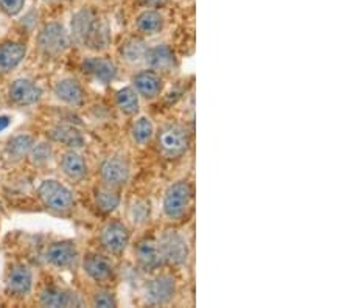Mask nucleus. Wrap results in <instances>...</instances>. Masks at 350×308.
<instances>
[{"mask_svg": "<svg viewBox=\"0 0 350 308\" xmlns=\"http://www.w3.org/2000/svg\"><path fill=\"white\" fill-rule=\"evenodd\" d=\"M191 201H193V188L189 181H178L167 188L162 201V210L170 221L183 220L187 214Z\"/></svg>", "mask_w": 350, "mask_h": 308, "instance_id": "nucleus-2", "label": "nucleus"}, {"mask_svg": "<svg viewBox=\"0 0 350 308\" xmlns=\"http://www.w3.org/2000/svg\"><path fill=\"white\" fill-rule=\"evenodd\" d=\"M70 36L66 27L59 22H50L38 35V46L42 53L49 56H58L69 48Z\"/></svg>", "mask_w": 350, "mask_h": 308, "instance_id": "nucleus-6", "label": "nucleus"}, {"mask_svg": "<svg viewBox=\"0 0 350 308\" xmlns=\"http://www.w3.org/2000/svg\"><path fill=\"white\" fill-rule=\"evenodd\" d=\"M81 70L84 75L94 78L101 84H109L117 78L118 69L114 61L106 59L103 56H89L83 59Z\"/></svg>", "mask_w": 350, "mask_h": 308, "instance_id": "nucleus-11", "label": "nucleus"}, {"mask_svg": "<svg viewBox=\"0 0 350 308\" xmlns=\"http://www.w3.org/2000/svg\"><path fill=\"white\" fill-rule=\"evenodd\" d=\"M150 216V206L146 203H142V201H137L133 207H131V218L134 223H145Z\"/></svg>", "mask_w": 350, "mask_h": 308, "instance_id": "nucleus-32", "label": "nucleus"}, {"mask_svg": "<svg viewBox=\"0 0 350 308\" xmlns=\"http://www.w3.org/2000/svg\"><path fill=\"white\" fill-rule=\"evenodd\" d=\"M25 7V0H0V10L7 16H18Z\"/></svg>", "mask_w": 350, "mask_h": 308, "instance_id": "nucleus-31", "label": "nucleus"}, {"mask_svg": "<svg viewBox=\"0 0 350 308\" xmlns=\"http://www.w3.org/2000/svg\"><path fill=\"white\" fill-rule=\"evenodd\" d=\"M45 2H59V0H45Z\"/></svg>", "mask_w": 350, "mask_h": 308, "instance_id": "nucleus-35", "label": "nucleus"}, {"mask_svg": "<svg viewBox=\"0 0 350 308\" xmlns=\"http://www.w3.org/2000/svg\"><path fill=\"white\" fill-rule=\"evenodd\" d=\"M53 92L56 98L69 106H80L84 102V91L81 84L73 78H64L55 84Z\"/></svg>", "mask_w": 350, "mask_h": 308, "instance_id": "nucleus-20", "label": "nucleus"}, {"mask_svg": "<svg viewBox=\"0 0 350 308\" xmlns=\"http://www.w3.org/2000/svg\"><path fill=\"white\" fill-rule=\"evenodd\" d=\"M148 50V46L142 41V39H129L120 47L122 58L131 64L142 63L145 59V53Z\"/></svg>", "mask_w": 350, "mask_h": 308, "instance_id": "nucleus-27", "label": "nucleus"}, {"mask_svg": "<svg viewBox=\"0 0 350 308\" xmlns=\"http://www.w3.org/2000/svg\"><path fill=\"white\" fill-rule=\"evenodd\" d=\"M33 145H35V139L28 134H19L7 143V156L13 160H19L30 154Z\"/></svg>", "mask_w": 350, "mask_h": 308, "instance_id": "nucleus-25", "label": "nucleus"}, {"mask_svg": "<svg viewBox=\"0 0 350 308\" xmlns=\"http://www.w3.org/2000/svg\"><path fill=\"white\" fill-rule=\"evenodd\" d=\"M83 271L97 283H105L114 277V265L100 254H88L83 259Z\"/></svg>", "mask_w": 350, "mask_h": 308, "instance_id": "nucleus-15", "label": "nucleus"}, {"mask_svg": "<svg viewBox=\"0 0 350 308\" xmlns=\"http://www.w3.org/2000/svg\"><path fill=\"white\" fill-rule=\"evenodd\" d=\"M95 206L101 214H112L120 206V195L116 188L103 187L95 192Z\"/></svg>", "mask_w": 350, "mask_h": 308, "instance_id": "nucleus-24", "label": "nucleus"}, {"mask_svg": "<svg viewBox=\"0 0 350 308\" xmlns=\"http://www.w3.org/2000/svg\"><path fill=\"white\" fill-rule=\"evenodd\" d=\"M10 123H11V119L8 115H0V132L7 130V128L10 126Z\"/></svg>", "mask_w": 350, "mask_h": 308, "instance_id": "nucleus-34", "label": "nucleus"}, {"mask_svg": "<svg viewBox=\"0 0 350 308\" xmlns=\"http://www.w3.org/2000/svg\"><path fill=\"white\" fill-rule=\"evenodd\" d=\"M53 156V150L50 147V143L47 142H39L33 145V148L30 150V158L31 162L36 165H44L52 159Z\"/></svg>", "mask_w": 350, "mask_h": 308, "instance_id": "nucleus-29", "label": "nucleus"}, {"mask_svg": "<svg viewBox=\"0 0 350 308\" xmlns=\"http://www.w3.org/2000/svg\"><path fill=\"white\" fill-rule=\"evenodd\" d=\"M33 290V272L24 263L11 266L7 277V293L14 298H27Z\"/></svg>", "mask_w": 350, "mask_h": 308, "instance_id": "nucleus-13", "label": "nucleus"}, {"mask_svg": "<svg viewBox=\"0 0 350 308\" xmlns=\"http://www.w3.org/2000/svg\"><path fill=\"white\" fill-rule=\"evenodd\" d=\"M61 170L72 181H81L88 175V164L77 150H70L61 158Z\"/></svg>", "mask_w": 350, "mask_h": 308, "instance_id": "nucleus-21", "label": "nucleus"}, {"mask_svg": "<svg viewBox=\"0 0 350 308\" xmlns=\"http://www.w3.org/2000/svg\"><path fill=\"white\" fill-rule=\"evenodd\" d=\"M50 139L70 150H80L84 147V136L78 128L72 125H56L50 130Z\"/></svg>", "mask_w": 350, "mask_h": 308, "instance_id": "nucleus-22", "label": "nucleus"}, {"mask_svg": "<svg viewBox=\"0 0 350 308\" xmlns=\"http://www.w3.org/2000/svg\"><path fill=\"white\" fill-rule=\"evenodd\" d=\"M168 2V0H139V3H142L144 7L148 8H159L163 7Z\"/></svg>", "mask_w": 350, "mask_h": 308, "instance_id": "nucleus-33", "label": "nucleus"}, {"mask_svg": "<svg viewBox=\"0 0 350 308\" xmlns=\"http://www.w3.org/2000/svg\"><path fill=\"white\" fill-rule=\"evenodd\" d=\"M129 229L122 221H111L100 232L101 246L112 255L123 254L129 244Z\"/></svg>", "mask_w": 350, "mask_h": 308, "instance_id": "nucleus-10", "label": "nucleus"}, {"mask_svg": "<svg viewBox=\"0 0 350 308\" xmlns=\"http://www.w3.org/2000/svg\"><path fill=\"white\" fill-rule=\"evenodd\" d=\"M39 304L42 307H80L81 300L77 293L70 290L59 288V287H45L41 294H39Z\"/></svg>", "mask_w": 350, "mask_h": 308, "instance_id": "nucleus-17", "label": "nucleus"}, {"mask_svg": "<svg viewBox=\"0 0 350 308\" xmlns=\"http://www.w3.org/2000/svg\"><path fill=\"white\" fill-rule=\"evenodd\" d=\"M100 176L103 179L105 186L120 188L128 184L129 176H131V167L123 156H109L101 162Z\"/></svg>", "mask_w": 350, "mask_h": 308, "instance_id": "nucleus-8", "label": "nucleus"}, {"mask_svg": "<svg viewBox=\"0 0 350 308\" xmlns=\"http://www.w3.org/2000/svg\"><path fill=\"white\" fill-rule=\"evenodd\" d=\"M133 89L144 98H156L163 91V80L159 72L153 69L140 70L133 76Z\"/></svg>", "mask_w": 350, "mask_h": 308, "instance_id": "nucleus-16", "label": "nucleus"}, {"mask_svg": "<svg viewBox=\"0 0 350 308\" xmlns=\"http://www.w3.org/2000/svg\"><path fill=\"white\" fill-rule=\"evenodd\" d=\"M135 27L144 35H156L163 28V16L156 10H145L135 19Z\"/></svg>", "mask_w": 350, "mask_h": 308, "instance_id": "nucleus-23", "label": "nucleus"}, {"mask_svg": "<svg viewBox=\"0 0 350 308\" xmlns=\"http://www.w3.org/2000/svg\"><path fill=\"white\" fill-rule=\"evenodd\" d=\"M116 102L118 109L126 115H135L140 109L139 94L133 87H123L116 94Z\"/></svg>", "mask_w": 350, "mask_h": 308, "instance_id": "nucleus-26", "label": "nucleus"}, {"mask_svg": "<svg viewBox=\"0 0 350 308\" xmlns=\"http://www.w3.org/2000/svg\"><path fill=\"white\" fill-rule=\"evenodd\" d=\"M157 243H159L163 262L178 268L187 265L190 259V246L187 238L183 234L173 231V229H168V231L161 235Z\"/></svg>", "mask_w": 350, "mask_h": 308, "instance_id": "nucleus-5", "label": "nucleus"}, {"mask_svg": "<svg viewBox=\"0 0 350 308\" xmlns=\"http://www.w3.org/2000/svg\"><path fill=\"white\" fill-rule=\"evenodd\" d=\"M70 35L78 46L103 50L111 42V30L105 20H100L90 8H83L73 14Z\"/></svg>", "mask_w": 350, "mask_h": 308, "instance_id": "nucleus-1", "label": "nucleus"}, {"mask_svg": "<svg viewBox=\"0 0 350 308\" xmlns=\"http://www.w3.org/2000/svg\"><path fill=\"white\" fill-rule=\"evenodd\" d=\"M145 63L148 64L150 69L156 72H168L173 67H176V56H174L173 50L165 46V44H159V46L148 47L145 53Z\"/></svg>", "mask_w": 350, "mask_h": 308, "instance_id": "nucleus-18", "label": "nucleus"}, {"mask_svg": "<svg viewBox=\"0 0 350 308\" xmlns=\"http://www.w3.org/2000/svg\"><path fill=\"white\" fill-rule=\"evenodd\" d=\"M38 196L47 209L53 212H67L75 206L72 190L56 179H45L38 187Z\"/></svg>", "mask_w": 350, "mask_h": 308, "instance_id": "nucleus-4", "label": "nucleus"}, {"mask_svg": "<svg viewBox=\"0 0 350 308\" xmlns=\"http://www.w3.org/2000/svg\"><path fill=\"white\" fill-rule=\"evenodd\" d=\"M157 148L167 159H178L190 148L189 131L178 123L163 125L157 132Z\"/></svg>", "mask_w": 350, "mask_h": 308, "instance_id": "nucleus-3", "label": "nucleus"}, {"mask_svg": "<svg viewBox=\"0 0 350 308\" xmlns=\"http://www.w3.org/2000/svg\"><path fill=\"white\" fill-rule=\"evenodd\" d=\"M131 136L134 142H137L139 145L148 143L154 136V125L151 119H148V117H139L133 125Z\"/></svg>", "mask_w": 350, "mask_h": 308, "instance_id": "nucleus-28", "label": "nucleus"}, {"mask_svg": "<svg viewBox=\"0 0 350 308\" xmlns=\"http://www.w3.org/2000/svg\"><path fill=\"white\" fill-rule=\"evenodd\" d=\"M78 248L75 242L72 240H61V242L52 243L45 251V260L50 266L56 268V270L67 271L75 268L78 263Z\"/></svg>", "mask_w": 350, "mask_h": 308, "instance_id": "nucleus-9", "label": "nucleus"}, {"mask_svg": "<svg viewBox=\"0 0 350 308\" xmlns=\"http://www.w3.org/2000/svg\"><path fill=\"white\" fill-rule=\"evenodd\" d=\"M92 305L100 308H116L117 299L112 291L108 290H98L92 298Z\"/></svg>", "mask_w": 350, "mask_h": 308, "instance_id": "nucleus-30", "label": "nucleus"}, {"mask_svg": "<svg viewBox=\"0 0 350 308\" xmlns=\"http://www.w3.org/2000/svg\"><path fill=\"white\" fill-rule=\"evenodd\" d=\"M27 55V47L21 42H3L0 44V74H8L14 70Z\"/></svg>", "mask_w": 350, "mask_h": 308, "instance_id": "nucleus-19", "label": "nucleus"}, {"mask_svg": "<svg viewBox=\"0 0 350 308\" xmlns=\"http://www.w3.org/2000/svg\"><path fill=\"white\" fill-rule=\"evenodd\" d=\"M144 294L146 304L153 307L170 304L176 296V280L170 274H161L146 283Z\"/></svg>", "mask_w": 350, "mask_h": 308, "instance_id": "nucleus-7", "label": "nucleus"}, {"mask_svg": "<svg viewBox=\"0 0 350 308\" xmlns=\"http://www.w3.org/2000/svg\"><path fill=\"white\" fill-rule=\"evenodd\" d=\"M135 262L140 270L151 272L159 270L163 265V257L159 248V243L154 238H144L135 248Z\"/></svg>", "mask_w": 350, "mask_h": 308, "instance_id": "nucleus-14", "label": "nucleus"}, {"mask_svg": "<svg viewBox=\"0 0 350 308\" xmlns=\"http://www.w3.org/2000/svg\"><path fill=\"white\" fill-rule=\"evenodd\" d=\"M42 94L41 86L28 78H18L8 87L10 100L18 106L36 104L42 98Z\"/></svg>", "mask_w": 350, "mask_h": 308, "instance_id": "nucleus-12", "label": "nucleus"}]
</instances>
